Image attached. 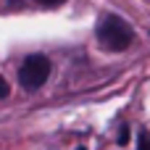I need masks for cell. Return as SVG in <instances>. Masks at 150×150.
Segmentation results:
<instances>
[{"mask_svg":"<svg viewBox=\"0 0 150 150\" xmlns=\"http://www.w3.org/2000/svg\"><path fill=\"white\" fill-rule=\"evenodd\" d=\"M98 42L108 53H124L134 42V29L129 26L127 18H121L116 13H105L98 24Z\"/></svg>","mask_w":150,"mask_h":150,"instance_id":"obj_1","label":"cell"},{"mask_svg":"<svg viewBox=\"0 0 150 150\" xmlns=\"http://www.w3.org/2000/svg\"><path fill=\"white\" fill-rule=\"evenodd\" d=\"M50 69H53V63H50L45 55H40V53L26 55L24 63H21V69H18V84H21L26 92H34V90H40V87L47 82Z\"/></svg>","mask_w":150,"mask_h":150,"instance_id":"obj_2","label":"cell"},{"mask_svg":"<svg viewBox=\"0 0 150 150\" xmlns=\"http://www.w3.org/2000/svg\"><path fill=\"white\" fill-rule=\"evenodd\" d=\"M137 150H150V132L148 129L137 132Z\"/></svg>","mask_w":150,"mask_h":150,"instance_id":"obj_3","label":"cell"},{"mask_svg":"<svg viewBox=\"0 0 150 150\" xmlns=\"http://www.w3.org/2000/svg\"><path fill=\"white\" fill-rule=\"evenodd\" d=\"M127 140H129V127H121V132H119V145H127Z\"/></svg>","mask_w":150,"mask_h":150,"instance_id":"obj_4","label":"cell"},{"mask_svg":"<svg viewBox=\"0 0 150 150\" xmlns=\"http://www.w3.org/2000/svg\"><path fill=\"white\" fill-rule=\"evenodd\" d=\"M8 92H11V87H8V82L0 76V100H3V98H8Z\"/></svg>","mask_w":150,"mask_h":150,"instance_id":"obj_5","label":"cell"},{"mask_svg":"<svg viewBox=\"0 0 150 150\" xmlns=\"http://www.w3.org/2000/svg\"><path fill=\"white\" fill-rule=\"evenodd\" d=\"M61 3H66V0H42V5H47V8H58Z\"/></svg>","mask_w":150,"mask_h":150,"instance_id":"obj_6","label":"cell"},{"mask_svg":"<svg viewBox=\"0 0 150 150\" xmlns=\"http://www.w3.org/2000/svg\"><path fill=\"white\" fill-rule=\"evenodd\" d=\"M79 150H84V148H79Z\"/></svg>","mask_w":150,"mask_h":150,"instance_id":"obj_7","label":"cell"}]
</instances>
